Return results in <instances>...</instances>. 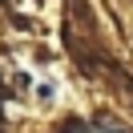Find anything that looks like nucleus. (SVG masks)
<instances>
[{"mask_svg":"<svg viewBox=\"0 0 133 133\" xmlns=\"http://www.w3.org/2000/svg\"><path fill=\"white\" fill-rule=\"evenodd\" d=\"M81 133H109V129H81Z\"/></svg>","mask_w":133,"mask_h":133,"instance_id":"nucleus-1","label":"nucleus"}]
</instances>
